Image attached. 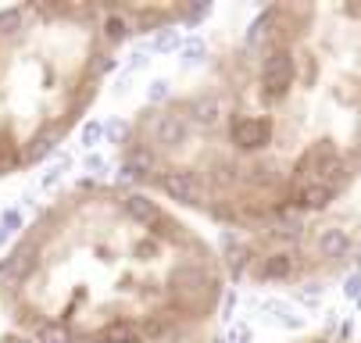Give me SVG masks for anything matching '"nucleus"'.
Here are the masks:
<instances>
[{"label":"nucleus","mask_w":361,"mask_h":343,"mask_svg":"<svg viewBox=\"0 0 361 343\" xmlns=\"http://www.w3.org/2000/svg\"><path fill=\"white\" fill-rule=\"evenodd\" d=\"M122 182L226 233H261L361 190V0L265 4L118 136Z\"/></svg>","instance_id":"1"},{"label":"nucleus","mask_w":361,"mask_h":343,"mask_svg":"<svg viewBox=\"0 0 361 343\" xmlns=\"http://www.w3.org/2000/svg\"><path fill=\"white\" fill-rule=\"evenodd\" d=\"M229 272L183 211L129 182H79L0 258V311L36 343H179L212 333Z\"/></svg>","instance_id":"2"},{"label":"nucleus","mask_w":361,"mask_h":343,"mask_svg":"<svg viewBox=\"0 0 361 343\" xmlns=\"http://www.w3.org/2000/svg\"><path fill=\"white\" fill-rule=\"evenodd\" d=\"M197 15L204 8L94 0L0 8V182L33 172L79 129L133 40Z\"/></svg>","instance_id":"3"},{"label":"nucleus","mask_w":361,"mask_h":343,"mask_svg":"<svg viewBox=\"0 0 361 343\" xmlns=\"http://www.w3.org/2000/svg\"><path fill=\"white\" fill-rule=\"evenodd\" d=\"M229 279L265 290H315L361 265V190L340 207L272 226L226 233L219 247Z\"/></svg>","instance_id":"4"},{"label":"nucleus","mask_w":361,"mask_h":343,"mask_svg":"<svg viewBox=\"0 0 361 343\" xmlns=\"http://www.w3.org/2000/svg\"><path fill=\"white\" fill-rule=\"evenodd\" d=\"M283 343H354V340L340 329H311V333H300L293 340H283Z\"/></svg>","instance_id":"5"},{"label":"nucleus","mask_w":361,"mask_h":343,"mask_svg":"<svg viewBox=\"0 0 361 343\" xmlns=\"http://www.w3.org/2000/svg\"><path fill=\"white\" fill-rule=\"evenodd\" d=\"M0 343H36V340H29V336H22V333H0Z\"/></svg>","instance_id":"6"},{"label":"nucleus","mask_w":361,"mask_h":343,"mask_svg":"<svg viewBox=\"0 0 361 343\" xmlns=\"http://www.w3.org/2000/svg\"><path fill=\"white\" fill-rule=\"evenodd\" d=\"M179 343H212V333H204V336H193V340H179Z\"/></svg>","instance_id":"7"}]
</instances>
